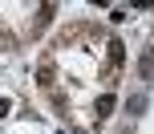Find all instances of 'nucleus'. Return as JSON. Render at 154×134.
Returning a JSON list of instances; mask_svg holds the SVG:
<instances>
[{"instance_id":"5","label":"nucleus","mask_w":154,"mask_h":134,"mask_svg":"<svg viewBox=\"0 0 154 134\" xmlns=\"http://www.w3.org/2000/svg\"><path fill=\"white\" fill-rule=\"evenodd\" d=\"M130 110H134V114H142V110H146V98L134 94V98H130Z\"/></svg>"},{"instance_id":"1","label":"nucleus","mask_w":154,"mask_h":134,"mask_svg":"<svg viewBox=\"0 0 154 134\" xmlns=\"http://www.w3.org/2000/svg\"><path fill=\"white\" fill-rule=\"evenodd\" d=\"M142 81H154V49H142V61H138Z\"/></svg>"},{"instance_id":"2","label":"nucleus","mask_w":154,"mask_h":134,"mask_svg":"<svg viewBox=\"0 0 154 134\" xmlns=\"http://www.w3.org/2000/svg\"><path fill=\"white\" fill-rule=\"evenodd\" d=\"M37 81H41L45 89L53 86V61H41V65H37Z\"/></svg>"},{"instance_id":"6","label":"nucleus","mask_w":154,"mask_h":134,"mask_svg":"<svg viewBox=\"0 0 154 134\" xmlns=\"http://www.w3.org/2000/svg\"><path fill=\"white\" fill-rule=\"evenodd\" d=\"M8 110H12V102H8V98H0V118H4Z\"/></svg>"},{"instance_id":"3","label":"nucleus","mask_w":154,"mask_h":134,"mask_svg":"<svg viewBox=\"0 0 154 134\" xmlns=\"http://www.w3.org/2000/svg\"><path fill=\"white\" fill-rule=\"evenodd\" d=\"M93 110H97V118H109V110H114V94H101Z\"/></svg>"},{"instance_id":"4","label":"nucleus","mask_w":154,"mask_h":134,"mask_svg":"<svg viewBox=\"0 0 154 134\" xmlns=\"http://www.w3.org/2000/svg\"><path fill=\"white\" fill-rule=\"evenodd\" d=\"M126 53H122V41H109V65H122Z\"/></svg>"}]
</instances>
